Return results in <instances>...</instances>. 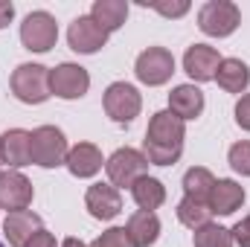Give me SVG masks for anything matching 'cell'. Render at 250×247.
Masks as SVG:
<instances>
[{"mask_svg":"<svg viewBox=\"0 0 250 247\" xmlns=\"http://www.w3.org/2000/svg\"><path fill=\"white\" fill-rule=\"evenodd\" d=\"M184 140H187L184 120H178L172 111H157L146 128L143 157L154 166H172L184 154Z\"/></svg>","mask_w":250,"mask_h":247,"instance_id":"cell-1","label":"cell"},{"mask_svg":"<svg viewBox=\"0 0 250 247\" xmlns=\"http://www.w3.org/2000/svg\"><path fill=\"white\" fill-rule=\"evenodd\" d=\"M12 93L23 105H41L50 93V70L44 64H21L12 73Z\"/></svg>","mask_w":250,"mask_h":247,"instance_id":"cell-2","label":"cell"},{"mask_svg":"<svg viewBox=\"0 0 250 247\" xmlns=\"http://www.w3.org/2000/svg\"><path fill=\"white\" fill-rule=\"evenodd\" d=\"M239 23H242V12L230 0H209L198 12V26L209 38H227V35H233L239 29Z\"/></svg>","mask_w":250,"mask_h":247,"instance_id":"cell-3","label":"cell"},{"mask_svg":"<svg viewBox=\"0 0 250 247\" xmlns=\"http://www.w3.org/2000/svg\"><path fill=\"white\" fill-rule=\"evenodd\" d=\"M67 137L56 125H41L32 131V163L41 169H59L67 163Z\"/></svg>","mask_w":250,"mask_h":247,"instance_id":"cell-4","label":"cell"},{"mask_svg":"<svg viewBox=\"0 0 250 247\" xmlns=\"http://www.w3.org/2000/svg\"><path fill=\"white\" fill-rule=\"evenodd\" d=\"M105 172L111 178V186L117 189H131L140 178H146L148 172V160L143 157V151L137 148H117L108 160H105Z\"/></svg>","mask_w":250,"mask_h":247,"instance_id":"cell-5","label":"cell"},{"mask_svg":"<svg viewBox=\"0 0 250 247\" xmlns=\"http://www.w3.org/2000/svg\"><path fill=\"white\" fill-rule=\"evenodd\" d=\"M102 105H105V114H108L114 123L128 125L140 117V111H143V96H140V90H137L134 84H128V82H114V84H108Z\"/></svg>","mask_w":250,"mask_h":247,"instance_id":"cell-6","label":"cell"},{"mask_svg":"<svg viewBox=\"0 0 250 247\" xmlns=\"http://www.w3.org/2000/svg\"><path fill=\"white\" fill-rule=\"evenodd\" d=\"M21 41L32 53H50L59 41V23L50 12H32L21 23Z\"/></svg>","mask_w":250,"mask_h":247,"instance_id":"cell-7","label":"cell"},{"mask_svg":"<svg viewBox=\"0 0 250 247\" xmlns=\"http://www.w3.org/2000/svg\"><path fill=\"white\" fill-rule=\"evenodd\" d=\"M134 73L143 84L148 87H160L172 79L175 73V56L166 50V47H148L137 56V64H134Z\"/></svg>","mask_w":250,"mask_h":247,"instance_id":"cell-8","label":"cell"},{"mask_svg":"<svg viewBox=\"0 0 250 247\" xmlns=\"http://www.w3.org/2000/svg\"><path fill=\"white\" fill-rule=\"evenodd\" d=\"M67 44L73 53H82V56H93L99 53L105 44H108V32L90 18V15H79L70 29H67Z\"/></svg>","mask_w":250,"mask_h":247,"instance_id":"cell-9","label":"cell"},{"mask_svg":"<svg viewBox=\"0 0 250 247\" xmlns=\"http://www.w3.org/2000/svg\"><path fill=\"white\" fill-rule=\"evenodd\" d=\"M90 87V76L84 67L64 62L50 70V93H56L59 99H82Z\"/></svg>","mask_w":250,"mask_h":247,"instance_id":"cell-10","label":"cell"},{"mask_svg":"<svg viewBox=\"0 0 250 247\" xmlns=\"http://www.w3.org/2000/svg\"><path fill=\"white\" fill-rule=\"evenodd\" d=\"M32 184L15 172V169H6L0 172V209L6 212H21V209H29L32 204Z\"/></svg>","mask_w":250,"mask_h":247,"instance_id":"cell-11","label":"cell"},{"mask_svg":"<svg viewBox=\"0 0 250 247\" xmlns=\"http://www.w3.org/2000/svg\"><path fill=\"white\" fill-rule=\"evenodd\" d=\"M84 206H87V212L93 218L111 221V218H117L123 212V195H120L117 186L111 184H93L87 189V195H84Z\"/></svg>","mask_w":250,"mask_h":247,"instance_id":"cell-12","label":"cell"},{"mask_svg":"<svg viewBox=\"0 0 250 247\" xmlns=\"http://www.w3.org/2000/svg\"><path fill=\"white\" fill-rule=\"evenodd\" d=\"M0 163H6L9 169H21L32 163V134L23 128H12L0 137Z\"/></svg>","mask_w":250,"mask_h":247,"instance_id":"cell-13","label":"cell"},{"mask_svg":"<svg viewBox=\"0 0 250 247\" xmlns=\"http://www.w3.org/2000/svg\"><path fill=\"white\" fill-rule=\"evenodd\" d=\"M218 64H221V56L209 44H192L184 56V70L192 82H215Z\"/></svg>","mask_w":250,"mask_h":247,"instance_id":"cell-14","label":"cell"},{"mask_svg":"<svg viewBox=\"0 0 250 247\" xmlns=\"http://www.w3.org/2000/svg\"><path fill=\"white\" fill-rule=\"evenodd\" d=\"M41 230H44L41 218H38L35 212H29V209L9 212L6 221H3V233H6V239H9L12 247H26Z\"/></svg>","mask_w":250,"mask_h":247,"instance_id":"cell-15","label":"cell"},{"mask_svg":"<svg viewBox=\"0 0 250 247\" xmlns=\"http://www.w3.org/2000/svg\"><path fill=\"white\" fill-rule=\"evenodd\" d=\"M64 166L70 169L73 178H93V175H99L105 160H102V151L93 143H79V145H73L67 151V163Z\"/></svg>","mask_w":250,"mask_h":247,"instance_id":"cell-16","label":"cell"},{"mask_svg":"<svg viewBox=\"0 0 250 247\" xmlns=\"http://www.w3.org/2000/svg\"><path fill=\"white\" fill-rule=\"evenodd\" d=\"M169 111L178 117V120H198L204 114V90L195 87V84H178L172 93H169Z\"/></svg>","mask_w":250,"mask_h":247,"instance_id":"cell-17","label":"cell"},{"mask_svg":"<svg viewBox=\"0 0 250 247\" xmlns=\"http://www.w3.org/2000/svg\"><path fill=\"white\" fill-rule=\"evenodd\" d=\"M245 204V186L236 181H215L212 192H209V209L212 215H233L239 206Z\"/></svg>","mask_w":250,"mask_h":247,"instance_id":"cell-18","label":"cell"},{"mask_svg":"<svg viewBox=\"0 0 250 247\" xmlns=\"http://www.w3.org/2000/svg\"><path fill=\"white\" fill-rule=\"evenodd\" d=\"M125 233L128 239L134 242V247H151L160 236V218L154 212H134L125 224Z\"/></svg>","mask_w":250,"mask_h":247,"instance_id":"cell-19","label":"cell"},{"mask_svg":"<svg viewBox=\"0 0 250 247\" xmlns=\"http://www.w3.org/2000/svg\"><path fill=\"white\" fill-rule=\"evenodd\" d=\"M215 82L227 93H245L250 84V67L242 59H221L218 73H215Z\"/></svg>","mask_w":250,"mask_h":247,"instance_id":"cell-20","label":"cell"},{"mask_svg":"<svg viewBox=\"0 0 250 247\" xmlns=\"http://www.w3.org/2000/svg\"><path fill=\"white\" fill-rule=\"evenodd\" d=\"M90 18L111 35V32H117L125 23V18H128V3H125V0H96V3L90 6Z\"/></svg>","mask_w":250,"mask_h":247,"instance_id":"cell-21","label":"cell"},{"mask_svg":"<svg viewBox=\"0 0 250 247\" xmlns=\"http://www.w3.org/2000/svg\"><path fill=\"white\" fill-rule=\"evenodd\" d=\"M131 198H134V204L143 209V212H154L157 206H163V201H166V186L160 184L157 178H140L137 184L131 186Z\"/></svg>","mask_w":250,"mask_h":247,"instance_id":"cell-22","label":"cell"},{"mask_svg":"<svg viewBox=\"0 0 250 247\" xmlns=\"http://www.w3.org/2000/svg\"><path fill=\"white\" fill-rule=\"evenodd\" d=\"M178 221L189 227V230H201L207 224H212V209L207 201H198V198H189L184 195V201L178 204Z\"/></svg>","mask_w":250,"mask_h":247,"instance_id":"cell-23","label":"cell"},{"mask_svg":"<svg viewBox=\"0 0 250 247\" xmlns=\"http://www.w3.org/2000/svg\"><path fill=\"white\" fill-rule=\"evenodd\" d=\"M212 186H215V178L204 166H195V169H189L187 175H184V192H187L189 198H198V201H207L209 204Z\"/></svg>","mask_w":250,"mask_h":247,"instance_id":"cell-24","label":"cell"},{"mask_svg":"<svg viewBox=\"0 0 250 247\" xmlns=\"http://www.w3.org/2000/svg\"><path fill=\"white\" fill-rule=\"evenodd\" d=\"M195 247H233V233L218 224H207L195 230Z\"/></svg>","mask_w":250,"mask_h":247,"instance_id":"cell-25","label":"cell"},{"mask_svg":"<svg viewBox=\"0 0 250 247\" xmlns=\"http://www.w3.org/2000/svg\"><path fill=\"white\" fill-rule=\"evenodd\" d=\"M227 160H230L233 172H239V175L250 178V140H242V143L230 145V154H227Z\"/></svg>","mask_w":250,"mask_h":247,"instance_id":"cell-26","label":"cell"},{"mask_svg":"<svg viewBox=\"0 0 250 247\" xmlns=\"http://www.w3.org/2000/svg\"><path fill=\"white\" fill-rule=\"evenodd\" d=\"M143 6H148V9H154V12H160L163 18H184L189 12V3L187 0H143Z\"/></svg>","mask_w":250,"mask_h":247,"instance_id":"cell-27","label":"cell"},{"mask_svg":"<svg viewBox=\"0 0 250 247\" xmlns=\"http://www.w3.org/2000/svg\"><path fill=\"white\" fill-rule=\"evenodd\" d=\"M93 245L96 247H134V242L128 239L125 227H111V230H105Z\"/></svg>","mask_w":250,"mask_h":247,"instance_id":"cell-28","label":"cell"},{"mask_svg":"<svg viewBox=\"0 0 250 247\" xmlns=\"http://www.w3.org/2000/svg\"><path fill=\"white\" fill-rule=\"evenodd\" d=\"M233 245H239V247H250V215L248 218H242L233 230Z\"/></svg>","mask_w":250,"mask_h":247,"instance_id":"cell-29","label":"cell"},{"mask_svg":"<svg viewBox=\"0 0 250 247\" xmlns=\"http://www.w3.org/2000/svg\"><path fill=\"white\" fill-rule=\"evenodd\" d=\"M236 123H239V128L250 131V93H245L236 102Z\"/></svg>","mask_w":250,"mask_h":247,"instance_id":"cell-30","label":"cell"},{"mask_svg":"<svg viewBox=\"0 0 250 247\" xmlns=\"http://www.w3.org/2000/svg\"><path fill=\"white\" fill-rule=\"evenodd\" d=\"M26 247H59V245H56V236H53V233L41 230V233H38V236H35V239H32Z\"/></svg>","mask_w":250,"mask_h":247,"instance_id":"cell-31","label":"cell"},{"mask_svg":"<svg viewBox=\"0 0 250 247\" xmlns=\"http://www.w3.org/2000/svg\"><path fill=\"white\" fill-rule=\"evenodd\" d=\"M12 18H15V6L6 3V0H0V29H6L12 23Z\"/></svg>","mask_w":250,"mask_h":247,"instance_id":"cell-32","label":"cell"},{"mask_svg":"<svg viewBox=\"0 0 250 247\" xmlns=\"http://www.w3.org/2000/svg\"><path fill=\"white\" fill-rule=\"evenodd\" d=\"M62 247H87L82 239H76V236H70V239H64L62 242Z\"/></svg>","mask_w":250,"mask_h":247,"instance_id":"cell-33","label":"cell"},{"mask_svg":"<svg viewBox=\"0 0 250 247\" xmlns=\"http://www.w3.org/2000/svg\"><path fill=\"white\" fill-rule=\"evenodd\" d=\"M87 247H96V245H87Z\"/></svg>","mask_w":250,"mask_h":247,"instance_id":"cell-34","label":"cell"},{"mask_svg":"<svg viewBox=\"0 0 250 247\" xmlns=\"http://www.w3.org/2000/svg\"><path fill=\"white\" fill-rule=\"evenodd\" d=\"M0 247H3V242H0Z\"/></svg>","mask_w":250,"mask_h":247,"instance_id":"cell-35","label":"cell"}]
</instances>
